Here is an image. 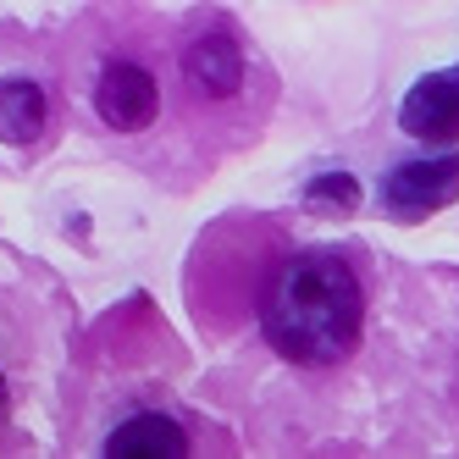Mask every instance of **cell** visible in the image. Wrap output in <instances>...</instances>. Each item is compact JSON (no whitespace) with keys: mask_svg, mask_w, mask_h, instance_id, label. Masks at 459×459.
<instances>
[{"mask_svg":"<svg viewBox=\"0 0 459 459\" xmlns=\"http://www.w3.org/2000/svg\"><path fill=\"white\" fill-rule=\"evenodd\" d=\"M459 200V150L448 155H426V160H404L393 167L382 183V205L393 221H426Z\"/></svg>","mask_w":459,"mask_h":459,"instance_id":"obj_2","label":"cell"},{"mask_svg":"<svg viewBox=\"0 0 459 459\" xmlns=\"http://www.w3.org/2000/svg\"><path fill=\"white\" fill-rule=\"evenodd\" d=\"M0 404H6V387H0Z\"/></svg>","mask_w":459,"mask_h":459,"instance_id":"obj_9","label":"cell"},{"mask_svg":"<svg viewBox=\"0 0 459 459\" xmlns=\"http://www.w3.org/2000/svg\"><path fill=\"white\" fill-rule=\"evenodd\" d=\"M305 211H316V216H354L359 211V178L343 172V167L316 172L305 183Z\"/></svg>","mask_w":459,"mask_h":459,"instance_id":"obj_8","label":"cell"},{"mask_svg":"<svg viewBox=\"0 0 459 459\" xmlns=\"http://www.w3.org/2000/svg\"><path fill=\"white\" fill-rule=\"evenodd\" d=\"M183 78L188 89L200 94V100H233L244 89V50L233 34H221V28H205V34H194L183 45Z\"/></svg>","mask_w":459,"mask_h":459,"instance_id":"obj_5","label":"cell"},{"mask_svg":"<svg viewBox=\"0 0 459 459\" xmlns=\"http://www.w3.org/2000/svg\"><path fill=\"white\" fill-rule=\"evenodd\" d=\"M50 122V100L34 78H0V139L6 144H34Z\"/></svg>","mask_w":459,"mask_h":459,"instance_id":"obj_7","label":"cell"},{"mask_svg":"<svg viewBox=\"0 0 459 459\" xmlns=\"http://www.w3.org/2000/svg\"><path fill=\"white\" fill-rule=\"evenodd\" d=\"M399 127L420 144H454L459 139V73H426L410 83Z\"/></svg>","mask_w":459,"mask_h":459,"instance_id":"obj_4","label":"cell"},{"mask_svg":"<svg viewBox=\"0 0 459 459\" xmlns=\"http://www.w3.org/2000/svg\"><path fill=\"white\" fill-rule=\"evenodd\" d=\"M106 454L111 459H183L188 454V432L172 415H160V410H139L106 437Z\"/></svg>","mask_w":459,"mask_h":459,"instance_id":"obj_6","label":"cell"},{"mask_svg":"<svg viewBox=\"0 0 459 459\" xmlns=\"http://www.w3.org/2000/svg\"><path fill=\"white\" fill-rule=\"evenodd\" d=\"M94 111L117 134H144L160 111V89H155L150 67H139V61H106L100 78H94Z\"/></svg>","mask_w":459,"mask_h":459,"instance_id":"obj_3","label":"cell"},{"mask_svg":"<svg viewBox=\"0 0 459 459\" xmlns=\"http://www.w3.org/2000/svg\"><path fill=\"white\" fill-rule=\"evenodd\" d=\"M266 343L305 371H333L359 349L366 333V288L333 249H299L282 260L260 299Z\"/></svg>","mask_w":459,"mask_h":459,"instance_id":"obj_1","label":"cell"}]
</instances>
